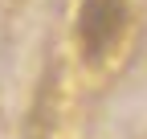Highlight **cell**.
<instances>
[{
	"label": "cell",
	"mask_w": 147,
	"mask_h": 139,
	"mask_svg": "<svg viewBox=\"0 0 147 139\" xmlns=\"http://www.w3.org/2000/svg\"><path fill=\"white\" fill-rule=\"evenodd\" d=\"M131 0H82L74 16V53L90 74H110L131 45Z\"/></svg>",
	"instance_id": "obj_2"
},
{
	"label": "cell",
	"mask_w": 147,
	"mask_h": 139,
	"mask_svg": "<svg viewBox=\"0 0 147 139\" xmlns=\"http://www.w3.org/2000/svg\"><path fill=\"white\" fill-rule=\"evenodd\" d=\"M90 70L74 61H53L41 86H37L33 111H29V139H86L90 131V90L86 78Z\"/></svg>",
	"instance_id": "obj_1"
}]
</instances>
